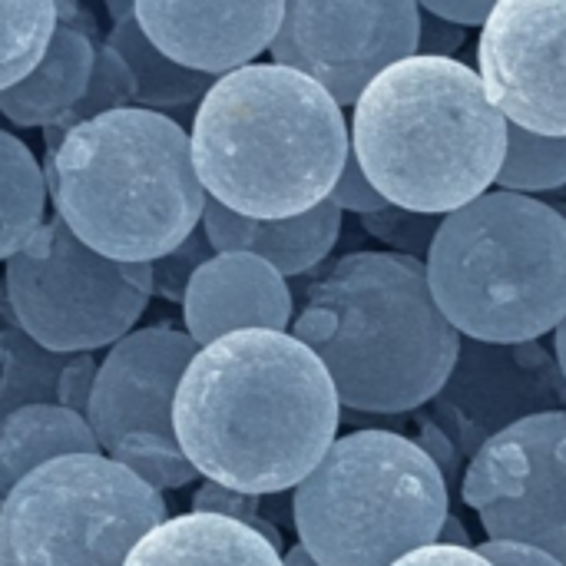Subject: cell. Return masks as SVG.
I'll return each instance as SVG.
<instances>
[{"instance_id": "19", "label": "cell", "mask_w": 566, "mask_h": 566, "mask_svg": "<svg viewBox=\"0 0 566 566\" xmlns=\"http://www.w3.org/2000/svg\"><path fill=\"white\" fill-rule=\"evenodd\" d=\"M99 43L56 23V33L33 73L0 93V113L13 126L50 129L60 123L83 99Z\"/></svg>"}, {"instance_id": "12", "label": "cell", "mask_w": 566, "mask_h": 566, "mask_svg": "<svg viewBox=\"0 0 566 566\" xmlns=\"http://www.w3.org/2000/svg\"><path fill=\"white\" fill-rule=\"evenodd\" d=\"M478 76L507 126L566 139V0H494Z\"/></svg>"}, {"instance_id": "28", "label": "cell", "mask_w": 566, "mask_h": 566, "mask_svg": "<svg viewBox=\"0 0 566 566\" xmlns=\"http://www.w3.org/2000/svg\"><path fill=\"white\" fill-rule=\"evenodd\" d=\"M438 226H441V219L415 216V212H405L398 206H388V209L361 219V229L371 239H378V242L391 245V252L418 259V262L428 259V249H431V239H434Z\"/></svg>"}, {"instance_id": "4", "label": "cell", "mask_w": 566, "mask_h": 566, "mask_svg": "<svg viewBox=\"0 0 566 566\" xmlns=\"http://www.w3.org/2000/svg\"><path fill=\"white\" fill-rule=\"evenodd\" d=\"M348 136L385 202L431 219L491 192L507 156V119L458 56L415 53L378 73L355 103Z\"/></svg>"}, {"instance_id": "22", "label": "cell", "mask_w": 566, "mask_h": 566, "mask_svg": "<svg viewBox=\"0 0 566 566\" xmlns=\"http://www.w3.org/2000/svg\"><path fill=\"white\" fill-rule=\"evenodd\" d=\"M46 222V176L23 139L0 129V262L20 255Z\"/></svg>"}, {"instance_id": "9", "label": "cell", "mask_w": 566, "mask_h": 566, "mask_svg": "<svg viewBox=\"0 0 566 566\" xmlns=\"http://www.w3.org/2000/svg\"><path fill=\"white\" fill-rule=\"evenodd\" d=\"M153 295V265L109 262L63 219H46L3 269V305L17 328L53 355H93L133 332Z\"/></svg>"}, {"instance_id": "20", "label": "cell", "mask_w": 566, "mask_h": 566, "mask_svg": "<svg viewBox=\"0 0 566 566\" xmlns=\"http://www.w3.org/2000/svg\"><path fill=\"white\" fill-rule=\"evenodd\" d=\"M73 454H103L86 418L56 405L7 415L0 421V501L36 468Z\"/></svg>"}, {"instance_id": "31", "label": "cell", "mask_w": 566, "mask_h": 566, "mask_svg": "<svg viewBox=\"0 0 566 566\" xmlns=\"http://www.w3.org/2000/svg\"><path fill=\"white\" fill-rule=\"evenodd\" d=\"M328 199H332L342 212H355L358 219L388 209L385 196L365 179V172H361V166H358V159H355L352 153H348V163H345V169H342V176H338V182H335V189H332Z\"/></svg>"}, {"instance_id": "18", "label": "cell", "mask_w": 566, "mask_h": 566, "mask_svg": "<svg viewBox=\"0 0 566 566\" xmlns=\"http://www.w3.org/2000/svg\"><path fill=\"white\" fill-rule=\"evenodd\" d=\"M123 566H285V560L259 531L189 511L149 531Z\"/></svg>"}, {"instance_id": "34", "label": "cell", "mask_w": 566, "mask_h": 566, "mask_svg": "<svg viewBox=\"0 0 566 566\" xmlns=\"http://www.w3.org/2000/svg\"><path fill=\"white\" fill-rule=\"evenodd\" d=\"M395 566H494L478 554V547H448V544H431L421 547L408 557H401Z\"/></svg>"}, {"instance_id": "11", "label": "cell", "mask_w": 566, "mask_h": 566, "mask_svg": "<svg viewBox=\"0 0 566 566\" xmlns=\"http://www.w3.org/2000/svg\"><path fill=\"white\" fill-rule=\"evenodd\" d=\"M418 27L415 0H292L269 53L355 106L378 73L418 53Z\"/></svg>"}, {"instance_id": "25", "label": "cell", "mask_w": 566, "mask_h": 566, "mask_svg": "<svg viewBox=\"0 0 566 566\" xmlns=\"http://www.w3.org/2000/svg\"><path fill=\"white\" fill-rule=\"evenodd\" d=\"M494 186H501V192H517V196L564 189L566 139L537 136V133L507 126V156Z\"/></svg>"}, {"instance_id": "8", "label": "cell", "mask_w": 566, "mask_h": 566, "mask_svg": "<svg viewBox=\"0 0 566 566\" xmlns=\"http://www.w3.org/2000/svg\"><path fill=\"white\" fill-rule=\"evenodd\" d=\"M163 521V494L106 454L60 458L0 501V566H123Z\"/></svg>"}, {"instance_id": "37", "label": "cell", "mask_w": 566, "mask_h": 566, "mask_svg": "<svg viewBox=\"0 0 566 566\" xmlns=\"http://www.w3.org/2000/svg\"><path fill=\"white\" fill-rule=\"evenodd\" d=\"M554 358L560 365V375L566 378V315L564 322L557 325V332H554Z\"/></svg>"}, {"instance_id": "17", "label": "cell", "mask_w": 566, "mask_h": 566, "mask_svg": "<svg viewBox=\"0 0 566 566\" xmlns=\"http://www.w3.org/2000/svg\"><path fill=\"white\" fill-rule=\"evenodd\" d=\"M342 222L345 212L332 199H325L312 212L292 219H272V222L235 216L212 199L202 209V232L212 252L255 255L269 262L285 282L295 275H308L332 255V249L342 239Z\"/></svg>"}, {"instance_id": "5", "label": "cell", "mask_w": 566, "mask_h": 566, "mask_svg": "<svg viewBox=\"0 0 566 566\" xmlns=\"http://www.w3.org/2000/svg\"><path fill=\"white\" fill-rule=\"evenodd\" d=\"M53 216L96 255L153 265L202 226L209 202L189 133L166 113L116 109L70 129L46 153Z\"/></svg>"}, {"instance_id": "13", "label": "cell", "mask_w": 566, "mask_h": 566, "mask_svg": "<svg viewBox=\"0 0 566 566\" xmlns=\"http://www.w3.org/2000/svg\"><path fill=\"white\" fill-rule=\"evenodd\" d=\"M434 401L454 421L461 444L474 458V451L504 428L566 411V378L557 358L537 342L491 345L461 338L451 378Z\"/></svg>"}, {"instance_id": "21", "label": "cell", "mask_w": 566, "mask_h": 566, "mask_svg": "<svg viewBox=\"0 0 566 566\" xmlns=\"http://www.w3.org/2000/svg\"><path fill=\"white\" fill-rule=\"evenodd\" d=\"M103 40L123 56V63L133 73V90H136L133 106L136 109L163 113V109L192 106L216 83L212 76L192 73V70L172 63L163 50H156L149 43V36L143 33V27L136 23V17H126V20L113 23Z\"/></svg>"}, {"instance_id": "29", "label": "cell", "mask_w": 566, "mask_h": 566, "mask_svg": "<svg viewBox=\"0 0 566 566\" xmlns=\"http://www.w3.org/2000/svg\"><path fill=\"white\" fill-rule=\"evenodd\" d=\"M212 255H216V252H212V245H209V239H206V232H202V226H199L186 242H179L172 252H166L163 259L153 262V292H159L166 302H179V305H182L192 275H196Z\"/></svg>"}, {"instance_id": "35", "label": "cell", "mask_w": 566, "mask_h": 566, "mask_svg": "<svg viewBox=\"0 0 566 566\" xmlns=\"http://www.w3.org/2000/svg\"><path fill=\"white\" fill-rule=\"evenodd\" d=\"M478 554L494 566H564L544 551H534L524 544H501V541H484Z\"/></svg>"}, {"instance_id": "32", "label": "cell", "mask_w": 566, "mask_h": 566, "mask_svg": "<svg viewBox=\"0 0 566 566\" xmlns=\"http://www.w3.org/2000/svg\"><path fill=\"white\" fill-rule=\"evenodd\" d=\"M464 43H468L464 27H454L448 20H438L434 13L421 10V27H418V53L421 56H454Z\"/></svg>"}, {"instance_id": "7", "label": "cell", "mask_w": 566, "mask_h": 566, "mask_svg": "<svg viewBox=\"0 0 566 566\" xmlns=\"http://www.w3.org/2000/svg\"><path fill=\"white\" fill-rule=\"evenodd\" d=\"M448 517L438 461L385 428L338 438L292 494L298 547L318 566H395L438 544Z\"/></svg>"}, {"instance_id": "33", "label": "cell", "mask_w": 566, "mask_h": 566, "mask_svg": "<svg viewBox=\"0 0 566 566\" xmlns=\"http://www.w3.org/2000/svg\"><path fill=\"white\" fill-rule=\"evenodd\" d=\"M418 7L428 10V13H434L438 20H448V23L468 30V27H484L494 0H424Z\"/></svg>"}, {"instance_id": "15", "label": "cell", "mask_w": 566, "mask_h": 566, "mask_svg": "<svg viewBox=\"0 0 566 566\" xmlns=\"http://www.w3.org/2000/svg\"><path fill=\"white\" fill-rule=\"evenodd\" d=\"M285 3H166L136 0L133 17L156 50L172 63L202 73L226 76L265 53L282 27Z\"/></svg>"}, {"instance_id": "1", "label": "cell", "mask_w": 566, "mask_h": 566, "mask_svg": "<svg viewBox=\"0 0 566 566\" xmlns=\"http://www.w3.org/2000/svg\"><path fill=\"white\" fill-rule=\"evenodd\" d=\"M342 401L292 332H235L196 352L172 431L199 478L249 497L295 491L338 441Z\"/></svg>"}, {"instance_id": "30", "label": "cell", "mask_w": 566, "mask_h": 566, "mask_svg": "<svg viewBox=\"0 0 566 566\" xmlns=\"http://www.w3.org/2000/svg\"><path fill=\"white\" fill-rule=\"evenodd\" d=\"M192 511L196 514H216V517H229V521H239L252 531H259L275 551H282V534L275 531V524L269 521L265 514V497H249V494H235V491H226L219 484H202L192 497Z\"/></svg>"}, {"instance_id": "6", "label": "cell", "mask_w": 566, "mask_h": 566, "mask_svg": "<svg viewBox=\"0 0 566 566\" xmlns=\"http://www.w3.org/2000/svg\"><path fill=\"white\" fill-rule=\"evenodd\" d=\"M428 289L461 338L541 342L566 315V219L534 196L491 189L441 219Z\"/></svg>"}, {"instance_id": "38", "label": "cell", "mask_w": 566, "mask_h": 566, "mask_svg": "<svg viewBox=\"0 0 566 566\" xmlns=\"http://www.w3.org/2000/svg\"><path fill=\"white\" fill-rule=\"evenodd\" d=\"M282 560H285V566H318L312 557H308V554H305V551H302V547H298V544H295L289 554H282Z\"/></svg>"}, {"instance_id": "23", "label": "cell", "mask_w": 566, "mask_h": 566, "mask_svg": "<svg viewBox=\"0 0 566 566\" xmlns=\"http://www.w3.org/2000/svg\"><path fill=\"white\" fill-rule=\"evenodd\" d=\"M73 355H53L17 328L0 282V421L30 405L60 408V381Z\"/></svg>"}, {"instance_id": "10", "label": "cell", "mask_w": 566, "mask_h": 566, "mask_svg": "<svg viewBox=\"0 0 566 566\" xmlns=\"http://www.w3.org/2000/svg\"><path fill=\"white\" fill-rule=\"evenodd\" d=\"M461 494L488 541L524 544L566 566V411L517 421L484 441Z\"/></svg>"}, {"instance_id": "16", "label": "cell", "mask_w": 566, "mask_h": 566, "mask_svg": "<svg viewBox=\"0 0 566 566\" xmlns=\"http://www.w3.org/2000/svg\"><path fill=\"white\" fill-rule=\"evenodd\" d=\"M295 295L289 282L262 259L245 252H216L189 282L182 298L186 335L206 348L235 332H289Z\"/></svg>"}, {"instance_id": "27", "label": "cell", "mask_w": 566, "mask_h": 566, "mask_svg": "<svg viewBox=\"0 0 566 566\" xmlns=\"http://www.w3.org/2000/svg\"><path fill=\"white\" fill-rule=\"evenodd\" d=\"M106 458L116 461L119 468H126L133 478H139L156 494L189 488L199 478L196 468L179 451L176 438H159V434H146V431L143 434H129Z\"/></svg>"}, {"instance_id": "14", "label": "cell", "mask_w": 566, "mask_h": 566, "mask_svg": "<svg viewBox=\"0 0 566 566\" xmlns=\"http://www.w3.org/2000/svg\"><path fill=\"white\" fill-rule=\"evenodd\" d=\"M196 352L199 345L176 328H139L106 352L86 411L103 454L143 431L176 438L172 405Z\"/></svg>"}, {"instance_id": "3", "label": "cell", "mask_w": 566, "mask_h": 566, "mask_svg": "<svg viewBox=\"0 0 566 566\" xmlns=\"http://www.w3.org/2000/svg\"><path fill=\"white\" fill-rule=\"evenodd\" d=\"M292 335L325 365L342 408L405 415L451 378L461 335L441 315L424 262L348 252L305 292Z\"/></svg>"}, {"instance_id": "24", "label": "cell", "mask_w": 566, "mask_h": 566, "mask_svg": "<svg viewBox=\"0 0 566 566\" xmlns=\"http://www.w3.org/2000/svg\"><path fill=\"white\" fill-rule=\"evenodd\" d=\"M53 33H56V3L0 0V93L33 73Z\"/></svg>"}, {"instance_id": "26", "label": "cell", "mask_w": 566, "mask_h": 566, "mask_svg": "<svg viewBox=\"0 0 566 566\" xmlns=\"http://www.w3.org/2000/svg\"><path fill=\"white\" fill-rule=\"evenodd\" d=\"M133 99H136L133 73H129V66L123 63V56L103 40V43L96 46V60H93V73H90V86H86L83 99H80L60 123H53L50 129H43V146H46V153H53V149L60 146V139H63L70 129H76V126H83V123L103 116V113L129 109Z\"/></svg>"}, {"instance_id": "2", "label": "cell", "mask_w": 566, "mask_h": 566, "mask_svg": "<svg viewBox=\"0 0 566 566\" xmlns=\"http://www.w3.org/2000/svg\"><path fill=\"white\" fill-rule=\"evenodd\" d=\"M189 146L212 202L272 222L332 196L352 136L345 109L315 80L279 63H249L199 99Z\"/></svg>"}, {"instance_id": "36", "label": "cell", "mask_w": 566, "mask_h": 566, "mask_svg": "<svg viewBox=\"0 0 566 566\" xmlns=\"http://www.w3.org/2000/svg\"><path fill=\"white\" fill-rule=\"evenodd\" d=\"M438 544H448V547H471V537H468V527L454 517L444 521V531H441V541Z\"/></svg>"}]
</instances>
